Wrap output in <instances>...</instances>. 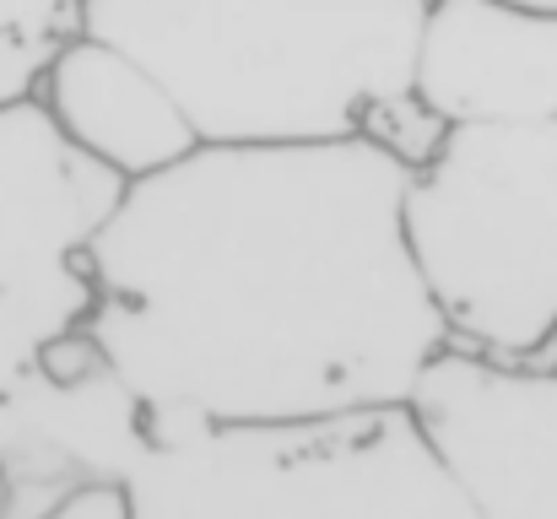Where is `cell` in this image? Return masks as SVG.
Here are the masks:
<instances>
[{
    "instance_id": "7c38bea8",
    "label": "cell",
    "mask_w": 557,
    "mask_h": 519,
    "mask_svg": "<svg viewBox=\"0 0 557 519\" xmlns=\"http://www.w3.org/2000/svg\"><path fill=\"white\" fill-rule=\"evenodd\" d=\"M531 5H553V11H557V0H531Z\"/></svg>"
},
{
    "instance_id": "3957f363",
    "label": "cell",
    "mask_w": 557,
    "mask_h": 519,
    "mask_svg": "<svg viewBox=\"0 0 557 519\" xmlns=\"http://www.w3.org/2000/svg\"><path fill=\"white\" fill-rule=\"evenodd\" d=\"M400 222L449 351L531 362L557 342V120L449 125Z\"/></svg>"
},
{
    "instance_id": "6da1fadb",
    "label": "cell",
    "mask_w": 557,
    "mask_h": 519,
    "mask_svg": "<svg viewBox=\"0 0 557 519\" xmlns=\"http://www.w3.org/2000/svg\"><path fill=\"white\" fill-rule=\"evenodd\" d=\"M411 163L369 136L195 147L92 238L87 336L174 444L411 406L449 331L411 260Z\"/></svg>"
},
{
    "instance_id": "8fae6325",
    "label": "cell",
    "mask_w": 557,
    "mask_h": 519,
    "mask_svg": "<svg viewBox=\"0 0 557 519\" xmlns=\"http://www.w3.org/2000/svg\"><path fill=\"white\" fill-rule=\"evenodd\" d=\"M0 519H131L125 482H87V487H5Z\"/></svg>"
},
{
    "instance_id": "30bf717a",
    "label": "cell",
    "mask_w": 557,
    "mask_h": 519,
    "mask_svg": "<svg viewBox=\"0 0 557 519\" xmlns=\"http://www.w3.org/2000/svg\"><path fill=\"white\" fill-rule=\"evenodd\" d=\"M76 33V0H0V103L33 92L49 54Z\"/></svg>"
},
{
    "instance_id": "ba28073f",
    "label": "cell",
    "mask_w": 557,
    "mask_h": 519,
    "mask_svg": "<svg viewBox=\"0 0 557 519\" xmlns=\"http://www.w3.org/2000/svg\"><path fill=\"white\" fill-rule=\"evenodd\" d=\"M411 92L444 125L557 120V11L531 0H428Z\"/></svg>"
},
{
    "instance_id": "7a4b0ae2",
    "label": "cell",
    "mask_w": 557,
    "mask_h": 519,
    "mask_svg": "<svg viewBox=\"0 0 557 519\" xmlns=\"http://www.w3.org/2000/svg\"><path fill=\"white\" fill-rule=\"evenodd\" d=\"M428 0H76L136 54L206 147L342 141L411 98Z\"/></svg>"
},
{
    "instance_id": "8992f818",
    "label": "cell",
    "mask_w": 557,
    "mask_h": 519,
    "mask_svg": "<svg viewBox=\"0 0 557 519\" xmlns=\"http://www.w3.org/2000/svg\"><path fill=\"white\" fill-rule=\"evenodd\" d=\"M411 411L487 519H557V346L531 362L444 351Z\"/></svg>"
},
{
    "instance_id": "277c9868",
    "label": "cell",
    "mask_w": 557,
    "mask_h": 519,
    "mask_svg": "<svg viewBox=\"0 0 557 519\" xmlns=\"http://www.w3.org/2000/svg\"><path fill=\"white\" fill-rule=\"evenodd\" d=\"M131 519H487L411 406L206 428L131 471Z\"/></svg>"
},
{
    "instance_id": "4fadbf2b",
    "label": "cell",
    "mask_w": 557,
    "mask_h": 519,
    "mask_svg": "<svg viewBox=\"0 0 557 519\" xmlns=\"http://www.w3.org/2000/svg\"><path fill=\"white\" fill-rule=\"evenodd\" d=\"M553 346H557V342H553Z\"/></svg>"
},
{
    "instance_id": "9c48e42d",
    "label": "cell",
    "mask_w": 557,
    "mask_h": 519,
    "mask_svg": "<svg viewBox=\"0 0 557 519\" xmlns=\"http://www.w3.org/2000/svg\"><path fill=\"white\" fill-rule=\"evenodd\" d=\"M33 98L92 163L114 169L125 184L174 169L200 147L180 98L136 54L82 27L49 54Z\"/></svg>"
},
{
    "instance_id": "52a82bcc",
    "label": "cell",
    "mask_w": 557,
    "mask_h": 519,
    "mask_svg": "<svg viewBox=\"0 0 557 519\" xmlns=\"http://www.w3.org/2000/svg\"><path fill=\"white\" fill-rule=\"evenodd\" d=\"M152 417L82 331L44 346L0 379V482L5 487H87L131 482L152 455Z\"/></svg>"
},
{
    "instance_id": "5b68a950",
    "label": "cell",
    "mask_w": 557,
    "mask_h": 519,
    "mask_svg": "<svg viewBox=\"0 0 557 519\" xmlns=\"http://www.w3.org/2000/svg\"><path fill=\"white\" fill-rule=\"evenodd\" d=\"M120 195L125 178L92 163L33 92L0 103V379L87 325V255Z\"/></svg>"
}]
</instances>
